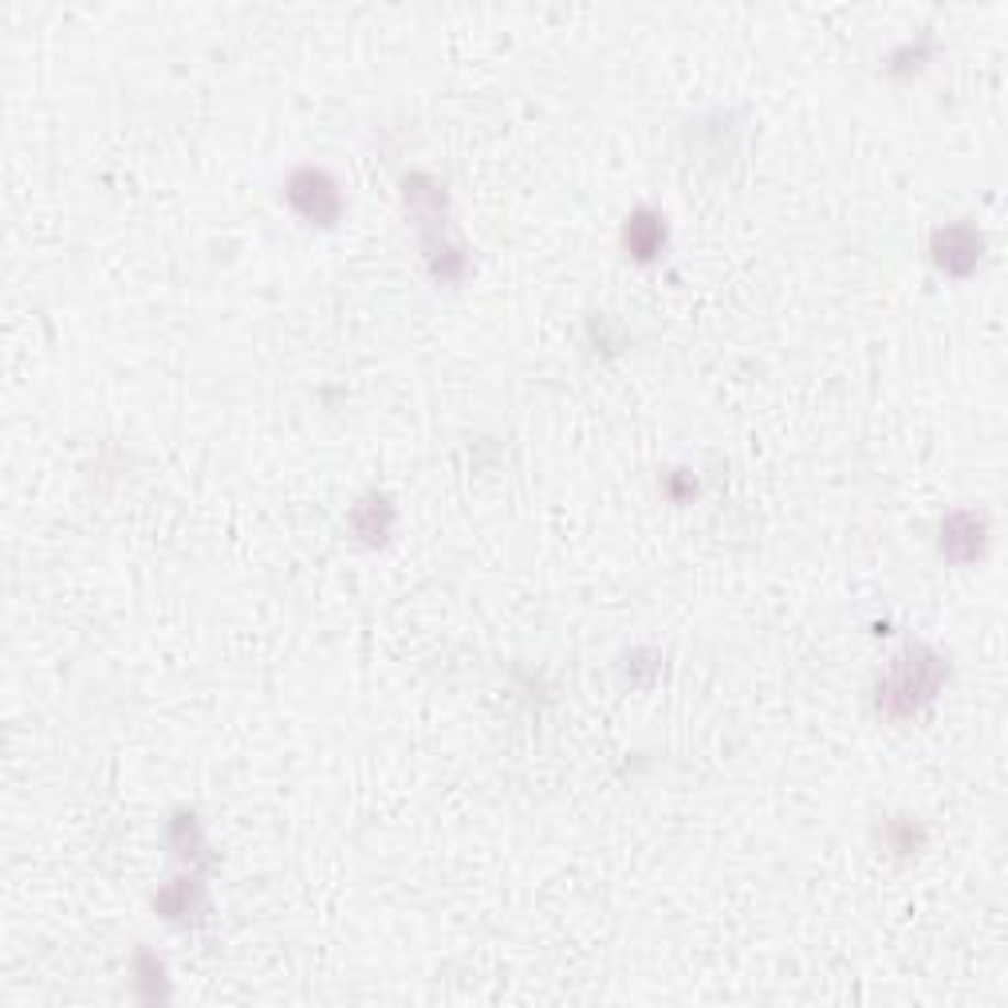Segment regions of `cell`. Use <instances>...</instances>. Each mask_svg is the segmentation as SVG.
I'll use <instances>...</instances> for the list:
<instances>
[{
  "label": "cell",
  "mask_w": 1008,
  "mask_h": 1008,
  "mask_svg": "<svg viewBox=\"0 0 1008 1008\" xmlns=\"http://www.w3.org/2000/svg\"><path fill=\"white\" fill-rule=\"evenodd\" d=\"M288 198H292V206L300 209L303 218L320 221V225H331L340 218V193H335V181L323 170L296 174L292 186H288Z\"/></svg>",
  "instance_id": "cell-2"
},
{
  "label": "cell",
  "mask_w": 1008,
  "mask_h": 1008,
  "mask_svg": "<svg viewBox=\"0 0 1008 1008\" xmlns=\"http://www.w3.org/2000/svg\"><path fill=\"white\" fill-rule=\"evenodd\" d=\"M977 248L981 241L970 229H945V233H938V261L950 273H970L973 264H977Z\"/></svg>",
  "instance_id": "cell-3"
},
{
  "label": "cell",
  "mask_w": 1008,
  "mask_h": 1008,
  "mask_svg": "<svg viewBox=\"0 0 1008 1008\" xmlns=\"http://www.w3.org/2000/svg\"><path fill=\"white\" fill-rule=\"evenodd\" d=\"M662 241H666L662 221L654 218V213H634L631 225H627V245H631V253L642 256V261H651V256L662 248Z\"/></svg>",
  "instance_id": "cell-5"
},
{
  "label": "cell",
  "mask_w": 1008,
  "mask_h": 1008,
  "mask_svg": "<svg viewBox=\"0 0 1008 1008\" xmlns=\"http://www.w3.org/2000/svg\"><path fill=\"white\" fill-rule=\"evenodd\" d=\"M981 520L973 517V512H957V517L950 520V524L942 528V547L950 552V556H957V560H973L981 552Z\"/></svg>",
  "instance_id": "cell-4"
},
{
  "label": "cell",
  "mask_w": 1008,
  "mask_h": 1008,
  "mask_svg": "<svg viewBox=\"0 0 1008 1008\" xmlns=\"http://www.w3.org/2000/svg\"><path fill=\"white\" fill-rule=\"evenodd\" d=\"M933 686H938V666L933 658H926L922 651L918 654H906L902 662L895 666L890 682L883 686V706L890 713H910L922 698H930Z\"/></svg>",
  "instance_id": "cell-1"
}]
</instances>
